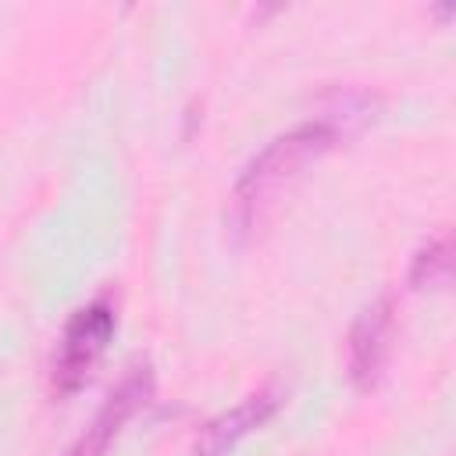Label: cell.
<instances>
[{"label":"cell","mask_w":456,"mask_h":456,"mask_svg":"<svg viewBox=\"0 0 456 456\" xmlns=\"http://www.w3.org/2000/svg\"><path fill=\"white\" fill-rule=\"evenodd\" d=\"M335 142V125L331 121H306L296 125L292 132L271 139L242 171L235 185V207L242 224H256L264 207L310 164L317 160L328 146Z\"/></svg>","instance_id":"cell-1"},{"label":"cell","mask_w":456,"mask_h":456,"mask_svg":"<svg viewBox=\"0 0 456 456\" xmlns=\"http://www.w3.org/2000/svg\"><path fill=\"white\" fill-rule=\"evenodd\" d=\"M118 328V310L107 296L86 303L82 310H75V317L68 321L64 335H61V346H57V356H53V388L57 392H75L89 370L96 367V360L103 356L110 335Z\"/></svg>","instance_id":"cell-2"},{"label":"cell","mask_w":456,"mask_h":456,"mask_svg":"<svg viewBox=\"0 0 456 456\" xmlns=\"http://www.w3.org/2000/svg\"><path fill=\"white\" fill-rule=\"evenodd\" d=\"M150 395H153V370H150V363H139L103 399V406L96 410V417L89 420V428L75 438V445L64 456H103L110 449V442L121 435V428L150 403Z\"/></svg>","instance_id":"cell-3"},{"label":"cell","mask_w":456,"mask_h":456,"mask_svg":"<svg viewBox=\"0 0 456 456\" xmlns=\"http://www.w3.org/2000/svg\"><path fill=\"white\" fill-rule=\"evenodd\" d=\"M281 406V388H260L253 395H246L239 406L224 410L221 417H214L200 438H196V456H232V449L253 435L260 424H267Z\"/></svg>","instance_id":"cell-4"},{"label":"cell","mask_w":456,"mask_h":456,"mask_svg":"<svg viewBox=\"0 0 456 456\" xmlns=\"http://www.w3.org/2000/svg\"><path fill=\"white\" fill-rule=\"evenodd\" d=\"M388 342H392V299H378L370 303L353 335H349V374L360 388H370L388 360Z\"/></svg>","instance_id":"cell-5"},{"label":"cell","mask_w":456,"mask_h":456,"mask_svg":"<svg viewBox=\"0 0 456 456\" xmlns=\"http://www.w3.org/2000/svg\"><path fill=\"white\" fill-rule=\"evenodd\" d=\"M449 278V239H428V246H420V253L413 256L410 267V285L413 289H428V285H442Z\"/></svg>","instance_id":"cell-6"}]
</instances>
